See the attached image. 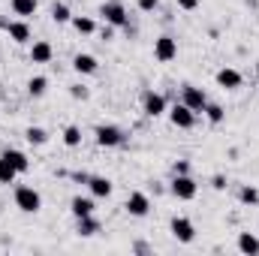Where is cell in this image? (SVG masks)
Returning <instances> with one entry per match:
<instances>
[{
  "label": "cell",
  "instance_id": "obj_1",
  "mask_svg": "<svg viewBox=\"0 0 259 256\" xmlns=\"http://www.w3.org/2000/svg\"><path fill=\"white\" fill-rule=\"evenodd\" d=\"M15 208L24 214H36L42 208V196L33 187H15Z\"/></svg>",
  "mask_w": 259,
  "mask_h": 256
},
{
  "label": "cell",
  "instance_id": "obj_2",
  "mask_svg": "<svg viewBox=\"0 0 259 256\" xmlns=\"http://www.w3.org/2000/svg\"><path fill=\"white\" fill-rule=\"evenodd\" d=\"M94 136H97L100 148H118V145H124V130L115 127V124H100V127L94 130Z\"/></svg>",
  "mask_w": 259,
  "mask_h": 256
},
{
  "label": "cell",
  "instance_id": "obj_3",
  "mask_svg": "<svg viewBox=\"0 0 259 256\" xmlns=\"http://www.w3.org/2000/svg\"><path fill=\"white\" fill-rule=\"evenodd\" d=\"M100 15H103L112 27H127V9H124L121 0H106V3L100 6Z\"/></svg>",
  "mask_w": 259,
  "mask_h": 256
},
{
  "label": "cell",
  "instance_id": "obj_4",
  "mask_svg": "<svg viewBox=\"0 0 259 256\" xmlns=\"http://www.w3.org/2000/svg\"><path fill=\"white\" fill-rule=\"evenodd\" d=\"M169 190H172V196H175V199H181V202H190V199H196L199 187H196V181L190 178V175H175Z\"/></svg>",
  "mask_w": 259,
  "mask_h": 256
},
{
  "label": "cell",
  "instance_id": "obj_5",
  "mask_svg": "<svg viewBox=\"0 0 259 256\" xmlns=\"http://www.w3.org/2000/svg\"><path fill=\"white\" fill-rule=\"evenodd\" d=\"M154 58H157L160 64L175 61V58H178V39H172V36H160V39H154Z\"/></svg>",
  "mask_w": 259,
  "mask_h": 256
},
{
  "label": "cell",
  "instance_id": "obj_6",
  "mask_svg": "<svg viewBox=\"0 0 259 256\" xmlns=\"http://www.w3.org/2000/svg\"><path fill=\"white\" fill-rule=\"evenodd\" d=\"M169 229H172V235H175L181 244H190L196 238V226H193V220H187V217H172Z\"/></svg>",
  "mask_w": 259,
  "mask_h": 256
},
{
  "label": "cell",
  "instance_id": "obj_7",
  "mask_svg": "<svg viewBox=\"0 0 259 256\" xmlns=\"http://www.w3.org/2000/svg\"><path fill=\"white\" fill-rule=\"evenodd\" d=\"M142 112H145L148 118H160V115H166V97L148 91V94L142 97Z\"/></svg>",
  "mask_w": 259,
  "mask_h": 256
},
{
  "label": "cell",
  "instance_id": "obj_8",
  "mask_svg": "<svg viewBox=\"0 0 259 256\" xmlns=\"http://www.w3.org/2000/svg\"><path fill=\"white\" fill-rule=\"evenodd\" d=\"M0 27L9 33V39H15L18 46H24V42H30V27H27V21H6V18H0Z\"/></svg>",
  "mask_w": 259,
  "mask_h": 256
},
{
  "label": "cell",
  "instance_id": "obj_9",
  "mask_svg": "<svg viewBox=\"0 0 259 256\" xmlns=\"http://www.w3.org/2000/svg\"><path fill=\"white\" fill-rule=\"evenodd\" d=\"M169 121H172L175 127H181V130H190L196 124V112L193 109H187L184 103H178V106L169 109Z\"/></svg>",
  "mask_w": 259,
  "mask_h": 256
},
{
  "label": "cell",
  "instance_id": "obj_10",
  "mask_svg": "<svg viewBox=\"0 0 259 256\" xmlns=\"http://www.w3.org/2000/svg\"><path fill=\"white\" fill-rule=\"evenodd\" d=\"M124 208H127V214L130 217H148V211H151V199H148V196H145V193H130L127 196V205H124Z\"/></svg>",
  "mask_w": 259,
  "mask_h": 256
},
{
  "label": "cell",
  "instance_id": "obj_11",
  "mask_svg": "<svg viewBox=\"0 0 259 256\" xmlns=\"http://www.w3.org/2000/svg\"><path fill=\"white\" fill-rule=\"evenodd\" d=\"M187 109H193V112H202L205 106H208V97H205V91L202 88H193V84H184V100H181Z\"/></svg>",
  "mask_w": 259,
  "mask_h": 256
},
{
  "label": "cell",
  "instance_id": "obj_12",
  "mask_svg": "<svg viewBox=\"0 0 259 256\" xmlns=\"http://www.w3.org/2000/svg\"><path fill=\"white\" fill-rule=\"evenodd\" d=\"M0 157H3V160H6V163L15 169V172H18V175L30 169V160H27V154H21V151H15V148H6Z\"/></svg>",
  "mask_w": 259,
  "mask_h": 256
},
{
  "label": "cell",
  "instance_id": "obj_13",
  "mask_svg": "<svg viewBox=\"0 0 259 256\" xmlns=\"http://www.w3.org/2000/svg\"><path fill=\"white\" fill-rule=\"evenodd\" d=\"M217 84L226 88V91H235V88H241V72L232 69V66H223V69L217 72Z\"/></svg>",
  "mask_w": 259,
  "mask_h": 256
},
{
  "label": "cell",
  "instance_id": "obj_14",
  "mask_svg": "<svg viewBox=\"0 0 259 256\" xmlns=\"http://www.w3.org/2000/svg\"><path fill=\"white\" fill-rule=\"evenodd\" d=\"M72 69H75L78 75H94V72L100 69V64H97L94 55H75V58H72Z\"/></svg>",
  "mask_w": 259,
  "mask_h": 256
},
{
  "label": "cell",
  "instance_id": "obj_15",
  "mask_svg": "<svg viewBox=\"0 0 259 256\" xmlns=\"http://www.w3.org/2000/svg\"><path fill=\"white\" fill-rule=\"evenodd\" d=\"M88 187H91V193H94L97 199H109V196H112V181H109V178H103V175L88 178Z\"/></svg>",
  "mask_w": 259,
  "mask_h": 256
},
{
  "label": "cell",
  "instance_id": "obj_16",
  "mask_svg": "<svg viewBox=\"0 0 259 256\" xmlns=\"http://www.w3.org/2000/svg\"><path fill=\"white\" fill-rule=\"evenodd\" d=\"M52 55H55V49H52L49 42H33V46H30V61H33V64H49Z\"/></svg>",
  "mask_w": 259,
  "mask_h": 256
},
{
  "label": "cell",
  "instance_id": "obj_17",
  "mask_svg": "<svg viewBox=\"0 0 259 256\" xmlns=\"http://www.w3.org/2000/svg\"><path fill=\"white\" fill-rule=\"evenodd\" d=\"M69 211H72L75 217H88V214H94V199H88V196H75V199L69 202Z\"/></svg>",
  "mask_w": 259,
  "mask_h": 256
},
{
  "label": "cell",
  "instance_id": "obj_18",
  "mask_svg": "<svg viewBox=\"0 0 259 256\" xmlns=\"http://www.w3.org/2000/svg\"><path fill=\"white\" fill-rule=\"evenodd\" d=\"M97 232H100V220H94V214L78 217V235H81V238H91V235H97Z\"/></svg>",
  "mask_w": 259,
  "mask_h": 256
},
{
  "label": "cell",
  "instance_id": "obj_19",
  "mask_svg": "<svg viewBox=\"0 0 259 256\" xmlns=\"http://www.w3.org/2000/svg\"><path fill=\"white\" fill-rule=\"evenodd\" d=\"M9 6H12V12H15V15L27 18V15H33V12H36L39 0H9Z\"/></svg>",
  "mask_w": 259,
  "mask_h": 256
},
{
  "label": "cell",
  "instance_id": "obj_20",
  "mask_svg": "<svg viewBox=\"0 0 259 256\" xmlns=\"http://www.w3.org/2000/svg\"><path fill=\"white\" fill-rule=\"evenodd\" d=\"M238 250L241 253H259V238L250 235V232H241L238 235Z\"/></svg>",
  "mask_w": 259,
  "mask_h": 256
},
{
  "label": "cell",
  "instance_id": "obj_21",
  "mask_svg": "<svg viewBox=\"0 0 259 256\" xmlns=\"http://www.w3.org/2000/svg\"><path fill=\"white\" fill-rule=\"evenodd\" d=\"M72 27H75L78 33H94V30H97L94 18H88V15H72Z\"/></svg>",
  "mask_w": 259,
  "mask_h": 256
},
{
  "label": "cell",
  "instance_id": "obj_22",
  "mask_svg": "<svg viewBox=\"0 0 259 256\" xmlns=\"http://www.w3.org/2000/svg\"><path fill=\"white\" fill-rule=\"evenodd\" d=\"M46 88H49V78H46V75H36V78L27 81V94H30V97H42Z\"/></svg>",
  "mask_w": 259,
  "mask_h": 256
},
{
  "label": "cell",
  "instance_id": "obj_23",
  "mask_svg": "<svg viewBox=\"0 0 259 256\" xmlns=\"http://www.w3.org/2000/svg\"><path fill=\"white\" fill-rule=\"evenodd\" d=\"M202 112H205V118H208L211 124H223V118H226L223 106H217V103H208V106H205Z\"/></svg>",
  "mask_w": 259,
  "mask_h": 256
},
{
  "label": "cell",
  "instance_id": "obj_24",
  "mask_svg": "<svg viewBox=\"0 0 259 256\" xmlns=\"http://www.w3.org/2000/svg\"><path fill=\"white\" fill-rule=\"evenodd\" d=\"M52 18H55V24H66V21H72V12H69L66 3H55L52 6Z\"/></svg>",
  "mask_w": 259,
  "mask_h": 256
},
{
  "label": "cell",
  "instance_id": "obj_25",
  "mask_svg": "<svg viewBox=\"0 0 259 256\" xmlns=\"http://www.w3.org/2000/svg\"><path fill=\"white\" fill-rule=\"evenodd\" d=\"M24 136H27V142H30V145H46V142H49V133H46L42 127H27Z\"/></svg>",
  "mask_w": 259,
  "mask_h": 256
},
{
  "label": "cell",
  "instance_id": "obj_26",
  "mask_svg": "<svg viewBox=\"0 0 259 256\" xmlns=\"http://www.w3.org/2000/svg\"><path fill=\"white\" fill-rule=\"evenodd\" d=\"M64 145L66 148H78V145H81V130L78 127H66L64 130Z\"/></svg>",
  "mask_w": 259,
  "mask_h": 256
},
{
  "label": "cell",
  "instance_id": "obj_27",
  "mask_svg": "<svg viewBox=\"0 0 259 256\" xmlns=\"http://www.w3.org/2000/svg\"><path fill=\"white\" fill-rule=\"evenodd\" d=\"M15 175H18V172H15V169L0 157V184H12V181H15Z\"/></svg>",
  "mask_w": 259,
  "mask_h": 256
},
{
  "label": "cell",
  "instance_id": "obj_28",
  "mask_svg": "<svg viewBox=\"0 0 259 256\" xmlns=\"http://www.w3.org/2000/svg\"><path fill=\"white\" fill-rule=\"evenodd\" d=\"M238 199H241L244 205H256L259 202V190L256 187H241V190H238Z\"/></svg>",
  "mask_w": 259,
  "mask_h": 256
},
{
  "label": "cell",
  "instance_id": "obj_29",
  "mask_svg": "<svg viewBox=\"0 0 259 256\" xmlns=\"http://www.w3.org/2000/svg\"><path fill=\"white\" fill-rule=\"evenodd\" d=\"M157 6H160V0H139V9L142 12H154Z\"/></svg>",
  "mask_w": 259,
  "mask_h": 256
},
{
  "label": "cell",
  "instance_id": "obj_30",
  "mask_svg": "<svg viewBox=\"0 0 259 256\" xmlns=\"http://www.w3.org/2000/svg\"><path fill=\"white\" fill-rule=\"evenodd\" d=\"M178 6H181L184 12H193L196 6H199V0H178Z\"/></svg>",
  "mask_w": 259,
  "mask_h": 256
},
{
  "label": "cell",
  "instance_id": "obj_31",
  "mask_svg": "<svg viewBox=\"0 0 259 256\" xmlns=\"http://www.w3.org/2000/svg\"><path fill=\"white\" fill-rule=\"evenodd\" d=\"M72 97H75V100H88V88L75 84V88H72Z\"/></svg>",
  "mask_w": 259,
  "mask_h": 256
},
{
  "label": "cell",
  "instance_id": "obj_32",
  "mask_svg": "<svg viewBox=\"0 0 259 256\" xmlns=\"http://www.w3.org/2000/svg\"><path fill=\"white\" fill-rule=\"evenodd\" d=\"M175 175H190V166L181 160V163H175Z\"/></svg>",
  "mask_w": 259,
  "mask_h": 256
},
{
  "label": "cell",
  "instance_id": "obj_33",
  "mask_svg": "<svg viewBox=\"0 0 259 256\" xmlns=\"http://www.w3.org/2000/svg\"><path fill=\"white\" fill-rule=\"evenodd\" d=\"M211 184H214V190H226V178H223V175H214Z\"/></svg>",
  "mask_w": 259,
  "mask_h": 256
},
{
  "label": "cell",
  "instance_id": "obj_34",
  "mask_svg": "<svg viewBox=\"0 0 259 256\" xmlns=\"http://www.w3.org/2000/svg\"><path fill=\"white\" fill-rule=\"evenodd\" d=\"M256 72H259V64H256Z\"/></svg>",
  "mask_w": 259,
  "mask_h": 256
}]
</instances>
